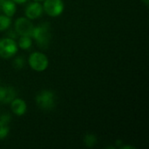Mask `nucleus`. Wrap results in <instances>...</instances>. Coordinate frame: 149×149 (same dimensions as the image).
Listing matches in <instances>:
<instances>
[{
  "mask_svg": "<svg viewBox=\"0 0 149 149\" xmlns=\"http://www.w3.org/2000/svg\"><path fill=\"white\" fill-rule=\"evenodd\" d=\"M31 37L35 39L38 45L41 49H46L52 38L50 25L48 24V23H43L42 24L34 27Z\"/></svg>",
  "mask_w": 149,
  "mask_h": 149,
  "instance_id": "nucleus-1",
  "label": "nucleus"
},
{
  "mask_svg": "<svg viewBox=\"0 0 149 149\" xmlns=\"http://www.w3.org/2000/svg\"><path fill=\"white\" fill-rule=\"evenodd\" d=\"M35 100L38 107L45 111L52 110L56 105V96L53 92L49 90H43L39 92L37 94Z\"/></svg>",
  "mask_w": 149,
  "mask_h": 149,
  "instance_id": "nucleus-2",
  "label": "nucleus"
},
{
  "mask_svg": "<svg viewBox=\"0 0 149 149\" xmlns=\"http://www.w3.org/2000/svg\"><path fill=\"white\" fill-rule=\"evenodd\" d=\"M30 66L36 72H43L47 69L49 60L45 53L34 52L29 56L28 59Z\"/></svg>",
  "mask_w": 149,
  "mask_h": 149,
  "instance_id": "nucleus-3",
  "label": "nucleus"
},
{
  "mask_svg": "<svg viewBox=\"0 0 149 149\" xmlns=\"http://www.w3.org/2000/svg\"><path fill=\"white\" fill-rule=\"evenodd\" d=\"M17 52V44L13 38H5L0 40V57L10 58Z\"/></svg>",
  "mask_w": 149,
  "mask_h": 149,
  "instance_id": "nucleus-4",
  "label": "nucleus"
},
{
  "mask_svg": "<svg viewBox=\"0 0 149 149\" xmlns=\"http://www.w3.org/2000/svg\"><path fill=\"white\" fill-rule=\"evenodd\" d=\"M43 9L51 17H58L64 11L65 4L62 0H45Z\"/></svg>",
  "mask_w": 149,
  "mask_h": 149,
  "instance_id": "nucleus-5",
  "label": "nucleus"
},
{
  "mask_svg": "<svg viewBox=\"0 0 149 149\" xmlns=\"http://www.w3.org/2000/svg\"><path fill=\"white\" fill-rule=\"evenodd\" d=\"M33 24L29 18L19 17L15 21L14 30L20 36H30L33 31Z\"/></svg>",
  "mask_w": 149,
  "mask_h": 149,
  "instance_id": "nucleus-6",
  "label": "nucleus"
},
{
  "mask_svg": "<svg viewBox=\"0 0 149 149\" xmlns=\"http://www.w3.org/2000/svg\"><path fill=\"white\" fill-rule=\"evenodd\" d=\"M44 9L43 6L39 3V2H34L28 4L25 9V16L29 19H36L38 18L43 14Z\"/></svg>",
  "mask_w": 149,
  "mask_h": 149,
  "instance_id": "nucleus-7",
  "label": "nucleus"
},
{
  "mask_svg": "<svg viewBox=\"0 0 149 149\" xmlns=\"http://www.w3.org/2000/svg\"><path fill=\"white\" fill-rule=\"evenodd\" d=\"M17 93L11 86H1L0 87V102L8 104L10 103L16 98Z\"/></svg>",
  "mask_w": 149,
  "mask_h": 149,
  "instance_id": "nucleus-8",
  "label": "nucleus"
},
{
  "mask_svg": "<svg viewBox=\"0 0 149 149\" xmlns=\"http://www.w3.org/2000/svg\"><path fill=\"white\" fill-rule=\"evenodd\" d=\"M10 108L14 114L17 116H22L26 113L27 105L24 100L19 98H15L10 102Z\"/></svg>",
  "mask_w": 149,
  "mask_h": 149,
  "instance_id": "nucleus-9",
  "label": "nucleus"
},
{
  "mask_svg": "<svg viewBox=\"0 0 149 149\" xmlns=\"http://www.w3.org/2000/svg\"><path fill=\"white\" fill-rule=\"evenodd\" d=\"M16 3L11 0H4L0 8V10L3 11L4 15L10 17L16 13Z\"/></svg>",
  "mask_w": 149,
  "mask_h": 149,
  "instance_id": "nucleus-10",
  "label": "nucleus"
},
{
  "mask_svg": "<svg viewBox=\"0 0 149 149\" xmlns=\"http://www.w3.org/2000/svg\"><path fill=\"white\" fill-rule=\"evenodd\" d=\"M31 45L32 41L30 36H21L20 38L18 39L17 45L23 50H28L29 48L31 47Z\"/></svg>",
  "mask_w": 149,
  "mask_h": 149,
  "instance_id": "nucleus-11",
  "label": "nucleus"
},
{
  "mask_svg": "<svg viewBox=\"0 0 149 149\" xmlns=\"http://www.w3.org/2000/svg\"><path fill=\"white\" fill-rule=\"evenodd\" d=\"M11 24V19L6 15H0V31L7 30Z\"/></svg>",
  "mask_w": 149,
  "mask_h": 149,
  "instance_id": "nucleus-12",
  "label": "nucleus"
},
{
  "mask_svg": "<svg viewBox=\"0 0 149 149\" xmlns=\"http://www.w3.org/2000/svg\"><path fill=\"white\" fill-rule=\"evenodd\" d=\"M84 142H85L86 146H87L88 148H93V146H95V144L97 142V138L94 134H86V136L84 138Z\"/></svg>",
  "mask_w": 149,
  "mask_h": 149,
  "instance_id": "nucleus-13",
  "label": "nucleus"
},
{
  "mask_svg": "<svg viewBox=\"0 0 149 149\" xmlns=\"http://www.w3.org/2000/svg\"><path fill=\"white\" fill-rule=\"evenodd\" d=\"M13 66L16 69H22L24 66V59L23 57L19 56L14 58L13 60Z\"/></svg>",
  "mask_w": 149,
  "mask_h": 149,
  "instance_id": "nucleus-14",
  "label": "nucleus"
},
{
  "mask_svg": "<svg viewBox=\"0 0 149 149\" xmlns=\"http://www.w3.org/2000/svg\"><path fill=\"white\" fill-rule=\"evenodd\" d=\"M10 115L8 113H4L0 116V126H8L9 122L10 121Z\"/></svg>",
  "mask_w": 149,
  "mask_h": 149,
  "instance_id": "nucleus-15",
  "label": "nucleus"
},
{
  "mask_svg": "<svg viewBox=\"0 0 149 149\" xmlns=\"http://www.w3.org/2000/svg\"><path fill=\"white\" fill-rule=\"evenodd\" d=\"M9 132H10V128L8 126H0V140L6 138Z\"/></svg>",
  "mask_w": 149,
  "mask_h": 149,
  "instance_id": "nucleus-16",
  "label": "nucleus"
},
{
  "mask_svg": "<svg viewBox=\"0 0 149 149\" xmlns=\"http://www.w3.org/2000/svg\"><path fill=\"white\" fill-rule=\"evenodd\" d=\"M11 1H13L15 3H18V4H23V3H26L28 0H11Z\"/></svg>",
  "mask_w": 149,
  "mask_h": 149,
  "instance_id": "nucleus-17",
  "label": "nucleus"
},
{
  "mask_svg": "<svg viewBox=\"0 0 149 149\" xmlns=\"http://www.w3.org/2000/svg\"><path fill=\"white\" fill-rule=\"evenodd\" d=\"M148 1L149 0H142V2H143L146 5H148Z\"/></svg>",
  "mask_w": 149,
  "mask_h": 149,
  "instance_id": "nucleus-18",
  "label": "nucleus"
},
{
  "mask_svg": "<svg viewBox=\"0 0 149 149\" xmlns=\"http://www.w3.org/2000/svg\"><path fill=\"white\" fill-rule=\"evenodd\" d=\"M35 2H44L45 0H34Z\"/></svg>",
  "mask_w": 149,
  "mask_h": 149,
  "instance_id": "nucleus-19",
  "label": "nucleus"
}]
</instances>
